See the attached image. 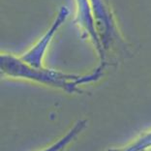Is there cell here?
Returning a JSON list of instances; mask_svg holds the SVG:
<instances>
[{"label": "cell", "instance_id": "cell-1", "mask_svg": "<svg viewBox=\"0 0 151 151\" xmlns=\"http://www.w3.org/2000/svg\"><path fill=\"white\" fill-rule=\"evenodd\" d=\"M67 14H68L67 10H65V9L61 10L59 13V17H58V19H56V22H54L52 28L45 35L44 38H42V40L36 45L35 47H34L32 50H30L29 52L27 53V55L25 56V60L28 59L29 61H31L30 63H32L33 65H35V66L40 65L41 58H42V55H43L45 50H46L47 44H49L50 41L51 40V37H52L53 33L55 32L57 26H60L61 23H62L63 20L65 19V18H67Z\"/></svg>", "mask_w": 151, "mask_h": 151}]
</instances>
